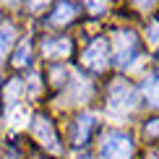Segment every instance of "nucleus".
Segmentation results:
<instances>
[{
  "mask_svg": "<svg viewBox=\"0 0 159 159\" xmlns=\"http://www.w3.org/2000/svg\"><path fill=\"white\" fill-rule=\"evenodd\" d=\"M143 136L149 138V141H154V138H159V117H151V120L143 125Z\"/></svg>",
  "mask_w": 159,
  "mask_h": 159,
  "instance_id": "13",
  "label": "nucleus"
},
{
  "mask_svg": "<svg viewBox=\"0 0 159 159\" xmlns=\"http://www.w3.org/2000/svg\"><path fill=\"white\" fill-rule=\"evenodd\" d=\"M102 154L107 159H130L133 157V136L125 130H110L102 141Z\"/></svg>",
  "mask_w": 159,
  "mask_h": 159,
  "instance_id": "1",
  "label": "nucleus"
},
{
  "mask_svg": "<svg viewBox=\"0 0 159 159\" xmlns=\"http://www.w3.org/2000/svg\"><path fill=\"white\" fill-rule=\"evenodd\" d=\"M146 34H149V39H151L154 44H159V18H154V21L149 24V31H146Z\"/></svg>",
  "mask_w": 159,
  "mask_h": 159,
  "instance_id": "14",
  "label": "nucleus"
},
{
  "mask_svg": "<svg viewBox=\"0 0 159 159\" xmlns=\"http://www.w3.org/2000/svg\"><path fill=\"white\" fill-rule=\"evenodd\" d=\"M143 91H146V102H151L154 107H159V78L157 76L143 84Z\"/></svg>",
  "mask_w": 159,
  "mask_h": 159,
  "instance_id": "10",
  "label": "nucleus"
},
{
  "mask_svg": "<svg viewBox=\"0 0 159 159\" xmlns=\"http://www.w3.org/2000/svg\"><path fill=\"white\" fill-rule=\"evenodd\" d=\"M94 125H97V120H94L91 115H78L76 120H73V130H70V138H73L76 146H81V143H89Z\"/></svg>",
  "mask_w": 159,
  "mask_h": 159,
  "instance_id": "6",
  "label": "nucleus"
},
{
  "mask_svg": "<svg viewBox=\"0 0 159 159\" xmlns=\"http://www.w3.org/2000/svg\"><path fill=\"white\" fill-rule=\"evenodd\" d=\"M42 52L44 57H68L73 52V42L65 37H52V39H44L42 42Z\"/></svg>",
  "mask_w": 159,
  "mask_h": 159,
  "instance_id": "7",
  "label": "nucleus"
},
{
  "mask_svg": "<svg viewBox=\"0 0 159 159\" xmlns=\"http://www.w3.org/2000/svg\"><path fill=\"white\" fill-rule=\"evenodd\" d=\"M73 18H76V5L70 3V0H57V5L50 13V24L63 26V24H70Z\"/></svg>",
  "mask_w": 159,
  "mask_h": 159,
  "instance_id": "8",
  "label": "nucleus"
},
{
  "mask_svg": "<svg viewBox=\"0 0 159 159\" xmlns=\"http://www.w3.org/2000/svg\"><path fill=\"white\" fill-rule=\"evenodd\" d=\"M138 52H141V47H138V39L133 31H117L115 34V52H112L115 65H120V68L130 65L138 57Z\"/></svg>",
  "mask_w": 159,
  "mask_h": 159,
  "instance_id": "2",
  "label": "nucleus"
},
{
  "mask_svg": "<svg viewBox=\"0 0 159 159\" xmlns=\"http://www.w3.org/2000/svg\"><path fill=\"white\" fill-rule=\"evenodd\" d=\"M86 5V13H91V16H99L102 11H107V0H84Z\"/></svg>",
  "mask_w": 159,
  "mask_h": 159,
  "instance_id": "12",
  "label": "nucleus"
},
{
  "mask_svg": "<svg viewBox=\"0 0 159 159\" xmlns=\"http://www.w3.org/2000/svg\"><path fill=\"white\" fill-rule=\"evenodd\" d=\"M13 39H16V29H13L11 24H3V26H0V63H3V57L8 55Z\"/></svg>",
  "mask_w": 159,
  "mask_h": 159,
  "instance_id": "9",
  "label": "nucleus"
},
{
  "mask_svg": "<svg viewBox=\"0 0 159 159\" xmlns=\"http://www.w3.org/2000/svg\"><path fill=\"white\" fill-rule=\"evenodd\" d=\"M133 99H136V94H133V89H130L128 84H115L110 89V99H107V107L112 110V112H125V110H130L133 107Z\"/></svg>",
  "mask_w": 159,
  "mask_h": 159,
  "instance_id": "4",
  "label": "nucleus"
},
{
  "mask_svg": "<svg viewBox=\"0 0 159 159\" xmlns=\"http://www.w3.org/2000/svg\"><path fill=\"white\" fill-rule=\"evenodd\" d=\"M42 3H47V0H31V8H39Z\"/></svg>",
  "mask_w": 159,
  "mask_h": 159,
  "instance_id": "15",
  "label": "nucleus"
},
{
  "mask_svg": "<svg viewBox=\"0 0 159 159\" xmlns=\"http://www.w3.org/2000/svg\"><path fill=\"white\" fill-rule=\"evenodd\" d=\"M34 133H37V138H39L47 149L60 151L57 133H55V128H52V120H50V117H44V115H37V117H34Z\"/></svg>",
  "mask_w": 159,
  "mask_h": 159,
  "instance_id": "5",
  "label": "nucleus"
},
{
  "mask_svg": "<svg viewBox=\"0 0 159 159\" xmlns=\"http://www.w3.org/2000/svg\"><path fill=\"white\" fill-rule=\"evenodd\" d=\"M81 60H84V65H86L89 70H94V73H102V70L107 68V63H110V44H107V39H104V37L91 39V42L86 44Z\"/></svg>",
  "mask_w": 159,
  "mask_h": 159,
  "instance_id": "3",
  "label": "nucleus"
},
{
  "mask_svg": "<svg viewBox=\"0 0 159 159\" xmlns=\"http://www.w3.org/2000/svg\"><path fill=\"white\" fill-rule=\"evenodd\" d=\"M11 3H13V0H11Z\"/></svg>",
  "mask_w": 159,
  "mask_h": 159,
  "instance_id": "16",
  "label": "nucleus"
},
{
  "mask_svg": "<svg viewBox=\"0 0 159 159\" xmlns=\"http://www.w3.org/2000/svg\"><path fill=\"white\" fill-rule=\"evenodd\" d=\"M29 63H31V47H29V42H26V44H21V50L16 52L13 65H16V68H26Z\"/></svg>",
  "mask_w": 159,
  "mask_h": 159,
  "instance_id": "11",
  "label": "nucleus"
}]
</instances>
